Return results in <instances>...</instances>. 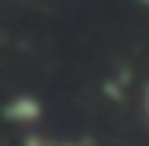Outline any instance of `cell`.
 <instances>
[{"label": "cell", "instance_id": "cell-1", "mask_svg": "<svg viewBox=\"0 0 149 146\" xmlns=\"http://www.w3.org/2000/svg\"><path fill=\"white\" fill-rule=\"evenodd\" d=\"M4 117L15 121L18 128H36L40 117H44V106H40V99H33V95H15V99L4 102Z\"/></svg>", "mask_w": 149, "mask_h": 146}, {"label": "cell", "instance_id": "cell-2", "mask_svg": "<svg viewBox=\"0 0 149 146\" xmlns=\"http://www.w3.org/2000/svg\"><path fill=\"white\" fill-rule=\"evenodd\" d=\"M142 113L149 117V80H146V88H142Z\"/></svg>", "mask_w": 149, "mask_h": 146}, {"label": "cell", "instance_id": "cell-3", "mask_svg": "<svg viewBox=\"0 0 149 146\" xmlns=\"http://www.w3.org/2000/svg\"><path fill=\"white\" fill-rule=\"evenodd\" d=\"M138 4H142V7H146V11H149V0H138Z\"/></svg>", "mask_w": 149, "mask_h": 146}]
</instances>
